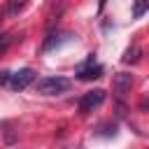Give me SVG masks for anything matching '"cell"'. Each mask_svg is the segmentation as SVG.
Segmentation results:
<instances>
[{"label":"cell","instance_id":"9","mask_svg":"<svg viewBox=\"0 0 149 149\" xmlns=\"http://www.w3.org/2000/svg\"><path fill=\"white\" fill-rule=\"evenodd\" d=\"M16 42V35H12V33H2L0 35V51H5L7 47H12Z\"/></svg>","mask_w":149,"mask_h":149},{"label":"cell","instance_id":"8","mask_svg":"<svg viewBox=\"0 0 149 149\" xmlns=\"http://www.w3.org/2000/svg\"><path fill=\"white\" fill-rule=\"evenodd\" d=\"M147 9H149V0H140V2H135V5H133V16H135V19H140Z\"/></svg>","mask_w":149,"mask_h":149},{"label":"cell","instance_id":"11","mask_svg":"<svg viewBox=\"0 0 149 149\" xmlns=\"http://www.w3.org/2000/svg\"><path fill=\"white\" fill-rule=\"evenodd\" d=\"M2 16H5V7H0V21H2Z\"/></svg>","mask_w":149,"mask_h":149},{"label":"cell","instance_id":"3","mask_svg":"<svg viewBox=\"0 0 149 149\" xmlns=\"http://www.w3.org/2000/svg\"><path fill=\"white\" fill-rule=\"evenodd\" d=\"M33 81H35V70L23 68V70H19V72H12L9 88H14V91H23V88H28Z\"/></svg>","mask_w":149,"mask_h":149},{"label":"cell","instance_id":"7","mask_svg":"<svg viewBox=\"0 0 149 149\" xmlns=\"http://www.w3.org/2000/svg\"><path fill=\"white\" fill-rule=\"evenodd\" d=\"M26 7V2H16V0H12V2H7V7H5V14H9V16H16L21 9Z\"/></svg>","mask_w":149,"mask_h":149},{"label":"cell","instance_id":"5","mask_svg":"<svg viewBox=\"0 0 149 149\" xmlns=\"http://www.w3.org/2000/svg\"><path fill=\"white\" fill-rule=\"evenodd\" d=\"M112 86H114V91H116L119 95H123V93L130 91V86H133V74H128V72H116Z\"/></svg>","mask_w":149,"mask_h":149},{"label":"cell","instance_id":"4","mask_svg":"<svg viewBox=\"0 0 149 149\" xmlns=\"http://www.w3.org/2000/svg\"><path fill=\"white\" fill-rule=\"evenodd\" d=\"M77 77L79 79H98V77H102V65H98V63H93V58H88L84 65H79Z\"/></svg>","mask_w":149,"mask_h":149},{"label":"cell","instance_id":"10","mask_svg":"<svg viewBox=\"0 0 149 149\" xmlns=\"http://www.w3.org/2000/svg\"><path fill=\"white\" fill-rule=\"evenodd\" d=\"M9 79H12V72H0V84H9Z\"/></svg>","mask_w":149,"mask_h":149},{"label":"cell","instance_id":"2","mask_svg":"<svg viewBox=\"0 0 149 149\" xmlns=\"http://www.w3.org/2000/svg\"><path fill=\"white\" fill-rule=\"evenodd\" d=\"M102 100H105V91H102V88H93V91H88V93L81 95V100H79V112H81V114H88V112H93L98 105H102Z\"/></svg>","mask_w":149,"mask_h":149},{"label":"cell","instance_id":"1","mask_svg":"<svg viewBox=\"0 0 149 149\" xmlns=\"http://www.w3.org/2000/svg\"><path fill=\"white\" fill-rule=\"evenodd\" d=\"M68 88H70V81L65 77H44V79H37V84H35V91L40 95H56Z\"/></svg>","mask_w":149,"mask_h":149},{"label":"cell","instance_id":"6","mask_svg":"<svg viewBox=\"0 0 149 149\" xmlns=\"http://www.w3.org/2000/svg\"><path fill=\"white\" fill-rule=\"evenodd\" d=\"M140 56H142V49L137 47V44H133V47H128L126 51H123V63H137L140 61Z\"/></svg>","mask_w":149,"mask_h":149}]
</instances>
